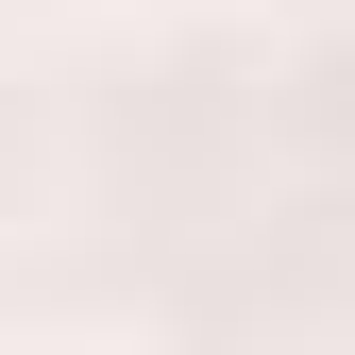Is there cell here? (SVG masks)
Returning a JSON list of instances; mask_svg holds the SVG:
<instances>
[{
  "label": "cell",
  "mask_w": 355,
  "mask_h": 355,
  "mask_svg": "<svg viewBox=\"0 0 355 355\" xmlns=\"http://www.w3.org/2000/svg\"><path fill=\"white\" fill-rule=\"evenodd\" d=\"M17 355H136V338H102V322H51V338H17Z\"/></svg>",
  "instance_id": "6da1fadb"
}]
</instances>
